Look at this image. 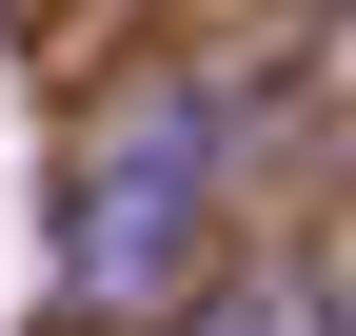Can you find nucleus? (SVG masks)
I'll list each match as a JSON object with an SVG mask.
<instances>
[{
  "label": "nucleus",
  "instance_id": "1",
  "mask_svg": "<svg viewBox=\"0 0 356 336\" xmlns=\"http://www.w3.org/2000/svg\"><path fill=\"white\" fill-rule=\"evenodd\" d=\"M198 237H218V99L198 79H139L99 119V158H79V198H60V277L99 317H139V297L198 277Z\"/></svg>",
  "mask_w": 356,
  "mask_h": 336
},
{
  "label": "nucleus",
  "instance_id": "2",
  "mask_svg": "<svg viewBox=\"0 0 356 336\" xmlns=\"http://www.w3.org/2000/svg\"><path fill=\"white\" fill-rule=\"evenodd\" d=\"M178 336H337L317 277H218V297H178Z\"/></svg>",
  "mask_w": 356,
  "mask_h": 336
}]
</instances>
